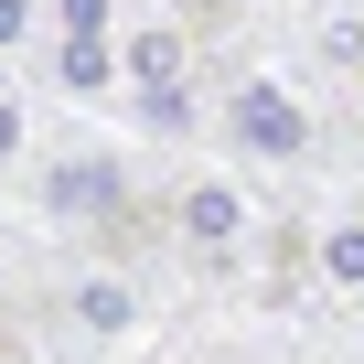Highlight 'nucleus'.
Wrapping results in <instances>:
<instances>
[{
  "mask_svg": "<svg viewBox=\"0 0 364 364\" xmlns=\"http://www.w3.org/2000/svg\"><path fill=\"white\" fill-rule=\"evenodd\" d=\"M225 139L247 161H311V107L279 86V75H236L225 86Z\"/></svg>",
  "mask_w": 364,
  "mask_h": 364,
  "instance_id": "obj_1",
  "label": "nucleus"
},
{
  "mask_svg": "<svg viewBox=\"0 0 364 364\" xmlns=\"http://www.w3.org/2000/svg\"><path fill=\"white\" fill-rule=\"evenodd\" d=\"M171 225H182L193 257H225V247H247V193H225V182H182V193H171Z\"/></svg>",
  "mask_w": 364,
  "mask_h": 364,
  "instance_id": "obj_2",
  "label": "nucleus"
},
{
  "mask_svg": "<svg viewBox=\"0 0 364 364\" xmlns=\"http://www.w3.org/2000/svg\"><path fill=\"white\" fill-rule=\"evenodd\" d=\"M54 22H65V43H54V75L65 86H107V0H54Z\"/></svg>",
  "mask_w": 364,
  "mask_h": 364,
  "instance_id": "obj_3",
  "label": "nucleus"
},
{
  "mask_svg": "<svg viewBox=\"0 0 364 364\" xmlns=\"http://www.w3.org/2000/svg\"><path fill=\"white\" fill-rule=\"evenodd\" d=\"M65 321H86V332H129V321H139V289H129L118 268H75V279H65Z\"/></svg>",
  "mask_w": 364,
  "mask_h": 364,
  "instance_id": "obj_4",
  "label": "nucleus"
},
{
  "mask_svg": "<svg viewBox=\"0 0 364 364\" xmlns=\"http://www.w3.org/2000/svg\"><path fill=\"white\" fill-rule=\"evenodd\" d=\"M129 75L139 86H182V75H193V43H182V33H129Z\"/></svg>",
  "mask_w": 364,
  "mask_h": 364,
  "instance_id": "obj_5",
  "label": "nucleus"
},
{
  "mask_svg": "<svg viewBox=\"0 0 364 364\" xmlns=\"http://www.w3.org/2000/svg\"><path fill=\"white\" fill-rule=\"evenodd\" d=\"M311 54H321L332 75H364V11H353V0H343V11H321V22H311Z\"/></svg>",
  "mask_w": 364,
  "mask_h": 364,
  "instance_id": "obj_6",
  "label": "nucleus"
},
{
  "mask_svg": "<svg viewBox=\"0 0 364 364\" xmlns=\"http://www.w3.org/2000/svg\"><path fill=\"white\" fill-rule=\"evenodd\" d=\"M321 279H332V289H364V215L321 236Z\"/></svg>",
  "mask_w": 364,
  "mask_h": 364,
  "instance_id": "obj_7",
  "label": "nucleus"
},
{
  "mask_svg": "<svg viewBox=\"0 0 364 364\" xmlns=\"http://www.w3.org/2000/svg\"><path fill=\"white\" fill-rule=\"evenodd\" d=\"M11 43H33V0H0V54Z\"/></svg>",
  "mask_w": 364,
  "mask_h": 364,
  "instance_id": "obj_8",
  "label": "nucleus"
},
{
  "mask_svg": "<svg viewBox=\"0 0 364 364\" xmlns=\"http://www.w3.org/2000/svg\"><path fill=\"white\" fill-rule=\"evenodd\" d=\"M0 150H22V107L11 97H0Z\"/></svg>",
  "mask_w": 364,
  "mask_h": 364,
  "instance_id": "obj_9",
  "label": "nucleus"
},
{
  "mask_svg": "<svg viewBox=\"0 0 364 364\" xmlns=\"http://www.w3.org/2000/svg\"><path fill=\"white\" fill-rule=\"evenodd\" d=\"M353 97H364V75H353Z\"/></svg>",
  "mask_w": 364,
  "mask_h": 364,
  "instance_id": "obj_10",
  "label": "nucleus"
}]
</instances>
